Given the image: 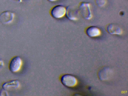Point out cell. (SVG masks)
Instances as JSON below:
<instances>
[{"label":"cell","mask_w":128,"mask_h":96,"mask_svg":"<svg viewBox=\"0 0 128 96\" xmlns=\"http://www.w3.org/2000/svg\"><path fill=\"white\" fill-rule=\"evenodd\" d=\"M78 10L84 18L90 19L92 18V12L90 3L86 2H81L78 8Z\"/></svg>","instance_id":"obj_1"},{"label":"cell","mask_w":128,"mask_h":96,"mask_svg":"<svg viewBox=\"0 0 128 96\" xmlns=\"http://www.w3.org/2000/svg\"><path fill=\"white\" fill-rule=\"evenodd\" d=\"M23 61L21 58L18 56H16L12 58L9 63V68L10 70L12 73L19 72L21 69Z\"/></svg>","instance_id":"obj_2"},{"label":"cell","mask_w":128,"mask_h":96,"mask_svg":"<svg viewBox=\"0 0 128 96\" xmlns=\"http://www.w3.org/2000/svg\"><path fill=\"white\" fill-rule=\"evenodd\" d=\"M61 81L63 84L68 88H73L77 85L78 80L74 76L65 74L61 77Z\"/></svg>","instance_id":"obj_3"},{"label":"cell","mask_w":128,"mask_h":96,"mask_svg":"<svg viewBox=\"0 0 128 96\" xmlns=\"http://www.w3.org/2000/svg\"><path fill=\"white\" fill-rule=\"evenodd\" d=\"M66 8L61 5H58L53 7L51 10V14L54 18L56 19L61 18L66 14Z\"/></svg>","instance_id":"obj_4"},{"label":"cell","mask_w":128,"mask_h":96,"mask_svg":"<svg viewBox=\"0 0 128 96\" xmlns=\"http://www.w3.org/2000/svg\"><path fill=\"white\" fill-rule=\"evenodd\" d=\"M14 14L11 11H4L0 14V22L4 24H9L13 22L14 18Z\"/></svg>","instance_id":"obj_5"},{"label":"cell","mask_w":128,"mask_h":96,"mask_svg":"<svg viewBox=\"0 0 128 96\" xmlns=\"http://www.w3.org/2000/svg\"><path fill=\"white\" fill-rule=\"evenodd\" d=\"M78 9L73 6H68L66 8V15L68 18L72 21H76L78 18Z\"/></svg>","instance_id":"obj_6"},{"label":"cell","mask_w":128,"mask_h":96,"mask_svg":"<svg viewBox=\"0 0 128 96\" xmlns=\"http://www.w3.org/2000/svg\"><path fill=\"white\" fill-rule=\"evenodd\" d=\"M3 88L6 90H13L18 89L20 86V82L18 80H13L4 82Z\"/></svg>","instance_id":"obj_7"},{"label":"cell","mask_w":128,"mask_h":96,"mask_svg":"<svg viewBox=\"0 0 128 96\" xmlns=\"http://www.w3.org/2000/svg\"><path fill=\"white\" fill-rule=\"evenodd\" d=\"M112 73V70L110 68L105 67L100 70L98 75L100 80L106 81L110 78Z\"/></svg>","instance_id":"obj_8"},{"label":"cell","mask_w":128,"mask_h":96,"mask_svg":"<svg viewBox=\"0 0 128 96\" xmlns=\"http://www.w3.org/2000/svg\"><path fill=\"white\" fill-rule=\"evenodd\" d=\"M108 32L111 34L120 35L122 34V28L116 24H110L107 27Z\"/></svg>","instance_id":"obj_9"},{"label":"cell","mask_w":128,"mask_h":96,"mask_svg":"<svg viewBox=\"0 0 128 96\" xmlns=\"http://www.w3.org/2000/svg\"><path fill=\"white\" fill-rule=\"evenodd\" d=\"M86 32L88 36L90 37H96L100 36L101 32L100 29L96 26H92L88 28Z\"/></svg>","instance_id":"obj_10"},{"label":"cell","mask_w":128,"mask_h":96,"mask_svg":"<svg viewBox=\"0 0 128 96\" xmlns=\"http://www.w3.org/2000/svg\"><path fill=\"white\" fill-rule=\"evenodd\" d=\"M96 5L100 7H104L106 4L107 0H95Z\"/></svg>","instance_id":"obj_11"},{"label":"cell","mask_w":128,"mask_h":96,"mask_svg":"<svg viewBox=\"0 0 128 96\" xmlns=\"http://www.w3.org/2000/svg\"><path fill=\"white\" fill-rule=\"evenodd\" d=\"M8 92L6 91V90L3 89L0 90V96H8Z\"/></svg>","instance_id":"obj_12"},{"label":"cell","mask_w":128,"mask_h":96,"mask_svg":"<svg viewBox=\"0 0 128 96\" xmlns=\"http://www.w3.org/2000/svg\"><path fill=\"white\" fill-rule=\"evenodd\" d=\"M4 62L2 59H0V71L2 70L4 66Z\"/></svg>","instance_id":"obj_13"},{"label":"cell","mask_w":128,"mask_h":96,"mask_svg":"<svg viewBox=\"0 0 128 96\" xmlns=\"http://www.w3.org/2000/svg\"><path fill=\"white\" fill-rule=\"evenodd\" d=\"M15 0L17 2H19V3L21 2H22V0Z\"/></svg>","instance_id":"obj_14"},{"label":"cell","mask_w":128,"mask_h":96,"mask_svg":"<svg viewBox=\"0 0 128 96\" xmlns=\"http://www.w3.org/2000/svg\"><path fill=\"white\" fill-rule=\"evenodd\" d=\"M50 2H53L56 1L57 0H48Z\"/></svg>","instance_id":"obj_15"}]
</instances>
